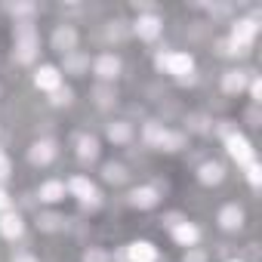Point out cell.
I'll return each mask as SVG.
<instances>
[{
  "mask_svg": "<svg viewBox=\"0 0 262 262\" xmlns=\"http://www.w3.org/2000/svg\"><path fill=\"white\" fill-rule=\"evenodd\" d=\"M13 37H16V50H13L16 62H19V65H31V62L37 59V50H40L34 22H31V19H19V22L13 25Z\"/></svg>",
  "mask_w": 262,
  "mask_h": 262,
  "instance_id": "6da1fadb",
  "label": "cell"
},
{
  "mask_svg": "<svg viewBox=\"0 0 262 262\" xmlns=\"http://www.w3.org/2000/svg\"><path fill=\"white\" fill-rule=\"evenodd\" d=\"M256 34H259V22L256 19H237L231 25V37L222 43V53H244V50H250Z\"/></svg>",
  "mask_w": 262,
  "mask_h": 262,
  "instance_id": "7a4b0ae2",
  "label": "cell"
},
{
  "mask_svg": "<svg viewBox=\"0 0 262 262\" xmlns=\"http://www.w3.org/2000/svg\"><path fill=\"white\" fill-rule=\"evenodd\" d=\"M155 65H158L161 71L176 74V77L182 80L185 74H191V71H194V56H191V53H179V50H167V53H158Z\"/></svg>",
  "mask_w": 262,
  "mask_h": 262,
  "instance_id": "3957f363",
  "label": "cell"
},
{
  "mask_svg": "<svg viewBox=\"0 0 262 262\" xmlns=\"http://www.w3.org/2000/svg\"><path fill=\"white\" fill-rule=\"evenodd\" d=\"M225 148H228V155L237 161V167H247V164H253L256 161V151H253V145L241 136V133H231V136H225Z\"/></svg>",
  "mask_w": 262,
  "mask_h": 262,
  "instance_id": "277c9868",
  "label": "cell"
},
{
  "mask_svg": "<svg viewBox=\"0 0 262 262\" xmlns=\"http://www.w3.org/2000/svg\"><path fill=\"white\" fill-rule=\"evenodd\" d=\"M65 188H68V191H71V194L83 204V207H93V210L99 207V191H96V185H93L86 176H74Z\"/></svg>",
  "mask_w": 262,
  "mask_h": 262,
  "instance_id": "5b68a950",
  "label": "cell"
},
{
  "mask_svg": "<svg viewBox=\"0 0 262 262\" xmlns=\"http://www.w3.org/2000/svg\"><path fill=\"white\" fill-rule=\"evenodd\" d=\"M133 31L139 34V40H158L161 31H164V22H161V16L145 13V16H139V19L133 22Z\"/></svg>",
  "mask_w": 262,
  "mask_h": 262,
  "instance_id": "8992f818",
  "label": "cell"
},
{
  "mask_svg": "<svg viewBox=\"0 0 262 262\" xmlns=\"http://www.w3.org/2000/svg\"><path fill=\"white\" fill-rule=\"evenodd\" d=\"M74 47H77V31L71 25H59L53 31V50L62 53V56H68V53H74Z\"/></svg>",
  "mask_w": 262,
  "mask_h": 262,
  "instance_id": "52a82bcc",
  "label": "cell"
},
{
  "mask_svg": "<svg viewBox=\"0 0 262 262\" xmlns=\"http://www.w3.org/2000/svg\"><path fill=\"white\" fill-rule=\"evenodd\" d=\"M34 83H37V90L56 93V90L62 86V71H59L56 65H40L37 74H34Z\"/></svg>",
  "mask_w": 262,
  "mask_h": 262,
  "instance_id": "ba28073f",
  "label": "cell"
},
{
  "mask_svg": "<svg viewBox=\"0 0 262 262\" xmlns=\"http://www.w3.org/2000/svg\"><path fill=\"white\" fill-rule=\"evenodd\" d=\"M53 158H56V142H53V139H37V142L28 148V161H31L34 167H47Z\"/></svg>",
  "mask_w": 262,
  "mask_h": 262,
  "instance_id": "9c48e42d",
  "label": "cell"
},
{
  "mask_svg": "<svg viewBox=\"0 0 262 262\" xmlns=\"http://www.w3.org/2000/svg\"><path fill=\"white\" fill-rule=\"evenodd\" d=\"M22 231H25V222H22V216H19V213H13V210L0 213V234H4L7 241H19V237H22Z\"/></svg>",
  "mask_w": 262,
  "mask_h": 262,
  "instance_id": "30bf717a",
  "label": "cell"
},
{
  "mask_svg": "<svg viewBox=\"0 0 262 262\" xmlns=\"http://www.w3.org/2000/svg\"><path fill=\"white\" fill-rule=\"evenodd\" d=\"M93 71H96V77H102V80H114V77L120 74V59H117L114 53H102V56L93 62Z\"/></svg>",
  "mask_w": 262,
  "mask_h": 262,
  "instance_id": "8fae6325",
  "label": "cell"
},
{
  "mask_svg": "<svg viewBox=\"0 0 262 262\" xmlns=\"http://www.w3.org/2000/svg\"><path fill=\"white\" fill-rule=\"evenodd\" d=\"M173 237H176V244L179 247H194L198 241H201V228L194 225V222H188V219H182L179 225H173Z\"/></svg>",
  "mask_w": 262,
  "mask_h": 262,
  "instance_id": "7c38bea8",
  "label": "cell"
},
{
  "mask_svg": "<svg viewBox=\"0 0 262 262\" xmlns=\"http://www.w3.org/2000/svg\"><path fill=\"white\" fill-rule=\"evenodd\" d=\"M126 259L129 262H158V247L151 241H136L126 247Z\"/></svg>",
  "mask_w": 262,
  "mask_h": 262,
  "instance_id": "4fadbf2b",
  "label": "cell"
},
{
  "mask_svg": "<svg viewBox=\"0 0 262 262\" xmlns=\"http://www.w3.org/2000/svg\"><path fill=\"white\" fill-rule=\"evenodd\" d=\"M219 225H222L225 231H237V228L244 225V210H241L237 204H225V207L219 210Z\"/></svg>",
  "mask_w": 262,
  "mask_h": 262,
  "instance_id": "5bb4252c",
  "label": "cell"
},
{
  "mask_svg": "<svg viewBox=\"0 0 262 262\" xmlns=\"http://www.w3.org/2000/svg\"><path fill=\"white\" fill-rule=\"evenodd\" d=\"M158 191L151 188V185H142V188H133V194H129V204L133 207H139V210H151V207H158Z\"/></svg>",
  "mask_w": 262,
  "mask_h": 262,
  "instance_id": "9a60e30c",
  "label": "cell"
},
{
  "mask_svg": "<svg viewBox=\"0 0 262 262\" xmlns=\"http://www.w3.org/2000/svg\"><path fill=\"white\" fill-rule=\"evenodd\" d=\"M198 179H201L204 185H219V182L225 179V167H222V164H216V161H207V164H201Z\"/></svg>",
  "mask_w": 262,
  "mask_h": 262,
  "instance_id": "2e32d148",
  "label": "cell"
},
{
  "mask_svg": "<svg viewBox=\"0 0 262 262\" xmlns=\"http://www.w3.org/2000/svg\"><path fill=\"white\" fill-rule=\"evenodd\" d=\"M247 74H250V71H225V74H222V90H225L228 96L244 93V86H247Z\"/></svg>",
  "mask_w": 262,
  "mask_h": 262,
  "instance_id": "e0dca14e",
  "label": "cell"
},
{
  "mask_svg": "<svg viewBox=\"0 0 262 262\" xmlns=\"http://www.w3.org/2000/svg\"><path fill=\"white\" fill-rule=\"evenodd\" d=\"M108 139H111L114 145H126L129 139H133V126H129L126 120H114V123H108Z\"/></svg>",
  "mask_w": 262,
  "mask_h": 262,
  "instance_id": "ac0fdd59",
  "label": "cell"
},
{
  "mask_svg": "<svg viewBox=\"0 0 262 262\" xmlns=\"http://www.w3.org/2000/svg\"><path fill=\"white\" fill-rule=\"evenodd\" d=\"M77 158H80L83 164L96 161V158H99V139H96V136H77Z\"/></svg>",
  "mask_w": 262,
  "mask_h": 262,
  "instance_id": "d6986e66",
  "label": "cell"
},
{
  "mask_svg": "<svg viewBox=\"0 0 262 262\" xmlns=\"http://www.w3.org/2000/svg\"><path fill=\"white\" fill-rule=\"evenodd\" d=\"M65 182H59V179H50V182H43L40 185V201L43 204H56V201H62L65 198Z\"/></svg>",
  "mask_w": 262,
  "mask_h": 262,
  "instance_id": "ffe728a7",
  "label": "cell"
},
{
  "mask_svg": "<svg viewBox=\"0 0 262 262\" xmlns=\"http://www.w3.org/2000/svg\"><path fill=\"white\" fill-rule=\"evenodd\" d=\"M164 136H167V126H161V123H145V129H142V139H145V145H151V148H161L164 145Z\"/></svg>",
  "mask_w": 262,
  "mask_h": 262,
  "instance_id": "44dd1931",
  "label": "cell"
},
{
  "mask_svg": "<svg viewBox=\"0 0 262 262\" xmlns=\"http://www.w3.org/2000/svg\"><path fill=\"white\" fill-rule=\"evenodd\" d=\"M86 68H90V59H86V56H80L77 50L65 56V74H83Z\"/></svg>",
  "mask_w": 262,
  "mask_h": 262,
  "instance_id": "7402d4cb",
  "label": "cell"
},
{
  "mask_svg": "<svg viewBox=\"0 0 262 262\" xmlns=\"http://www.w3.org/2000/svg\"><path fill=\"white\" fill-rule=\"evenodd\" d=\"M185 145V133H173V129H167V136H164V151H179Z\"/></svg>",
  "mask_w": 262,
  "mask_h": 262,
  "instance_id": "603a6c76",
  "label": "cell"
},
{
  "mask_svg": "<svg viewBox=\"0 0 262 262\" xmlns=\"http://www.w3.org/2000/svg\"><path fill=\"white\" fill-rule=\"evenodd\" d=\"M105 179L108 182H114V185H120V182H126V170L120 167V164H105Z\"/></svg>",
  "mask_w": 262,
  "mask_h": 262,
  "instance_id": "cb8c5ba5",
  "label": "cell"
},
{
  "mask_svg": "<svg viewBox=\"0 0 262 262\" xmlns=\"http://www.w3.org/2000/svg\"><path fill=\"white\" fill-rule=\"evenodd\" d=\"M59 222H62V216H56V213H43V216H37V228H43V231H56Z\"/></svg>",
  "mask_w": 262,
  "mask_h": 262,
  "instance_id": "d4e9b609",
  "label": "cell"
},
{
  "mask_svg": "<svg viewBox=\"0 0 262 262\" xmlns=\"http://www.w3.org/2000/svg\"><path fill=\"white\" fill-rule=\"evenodd\" d=\"M244 170H247V182H250L253 188H259V185H262V170H259V164L253 161V164H247Z\"/></svg>",
  "mask_w": 262,
  "mask_h": 262,
  "instance_id": "484cf974",
  "label": "cell"
},
{
  "mask_svg": "<svg viewBox=\"0 0 262 262\" xmlns=\"http://www.w3.org/2000/svg\"><path fill=\"white\" fill-rule=\"evenodd\" d=\"M10 176H13V161L7 151H0V182H7Z\"/></svg>",
  "mask_w": 262,
  "mask_h": 262,
  "instance_id": "4316f807",
  "label": "cell"
},
{
  "mask_svg": "<svg viewBox=\"0 0 262 262\" xmlns=\"http://www.w3.org/2000/svg\"><path fill=\"white\" fill-rule=\"evenodd\" d=\"M7 10H10L13 16H31V13L37 10V7H34V4H10Z\"/></svg>",
  "mask_w": 262,
  "mask_h": 262,
  "instance_id": "83f0119b",
  "label": "cell"
},
{
  "mask_svg": "<svg viewBox=\"0 0 262 262\" xmlns=\"http://www.w3.org/2000/svg\"><path fill=\"white\" fill-rule=\"evenodd\" d=\"M96 99H99V105H102V108H108V105L114 102V90H108V86H99V90H96Z\"/></svg>",
  "mask_w": 262,
  "mask_h": 262,
  "instance_id": "f1b7e54d",
  "label": "cell"
},
{
  "mask_svg": "<svg viewBox=\"0 0 262 262\" xmlns=\"http://www.w3.org/2000/svg\"><path fill=\"white\" fill-rule=\"evenodd\" d=\"M68 102H71V90H62V86H59V90L53 93V105H68Z\"/></svg>",
  "mask_w": 262,
  "mask_h": 262,
  "instance_id": "f546056e",
  "label": "cell"
},
{
  "mask_svg": "<svg viewBox=\"0 0 262 262\" xmlns=\"http://www.w3.org/2000/svg\"><path fill=\"white\" fill-rule=\"evenodd\" d=\"M83 262H108V253H102V250H86V253H83Z\"/></svg>",
  "mask_w": 262,
  "mask_h": 262,
  "instance_id": "4dcf8cb0",
  "label": "cell"
},
{
  "mask_svg": "<svg viewBox=\"0 0 262 262\" xmlns=\"http://www.w3.org/2000/svg\"><path fill=\"white\" fill-rule=\"evenodd\" d=\"M250 96H253V102H262V83H259V77L250 80Z\"/></svg>",
  "mask_w": 262,
  "mask_h": 262,
  "instance_id": "1f68e13d",
  "label": "cell"
},
{
  "mask_svg": "<svg viewBox=\"0 0 262 262\" xmlns=\"http://www.w3.org/2000/svg\"><path fill=\"white\" fill-rule=\"evenodd\" d=\"M185 262H207V253H201V250L191 247V250L185 253Z\"/></svg>",
  "mask_w": 262,
  "mask_h": 262,
  "instance_id": "d6a6232c",
  "label": "cell"
},
{
  "mask_svg": "<svg viewBox=\"0 0 262 262\" xmlns=\"http://www.w3.org/2000/svg\"><path fill=\"white\" fill-rule=\"evenodd\" d=\"M10 207H13V201H10V194H7L4 188H0V213H7Z\"/></svg>",
  "mask_w": 262,
  "mask_h": 262,
  "instance_id": "836d02e7",
  "label": "cell"
},
{
  "mask_svg": "<svg viewBox=\"0 0 262 262\" xmlns=\"http://www.w3.org/2000/svg\"><path fill=\"white\" fill-rule=\"evenodd\" d=\"M10 262H37V256H31V253H16Z\"/></svg>",
  "mask_w": 262,
  "mask_h": 262,
  "instance_id": "e575fe53",
  "label": "cell"
},
{
  "mask_svg": "<svg viewBox=\"0 0 262 262\" xmlns=\"http://www.w3.org/2000/svg\"><path fill=\"white\" fill-rule=\"evenodd\" d=\"M179 222H182V216H179V213H170V216H167V225H170V228H173V225H179Z\"/></svg>",
  "mask_w": 262,
  "mask_h": 262,
  "instance_id": "d590c367",
  "label": "cell"
},
{
  "mask_svg": "<svg viewBox=\"0 0 262 262\" xmlns=\"http://www.w3.org/2000/svg\"><path fill=\"white\" fill-rule=\"evenodd\" d=\"M228 262H244V259H228Z\"/></svg>",
  "mask_w": 262,
  "mask_h": 262,
  "instance_id": "8d00e7d4",
  "label": "cell"
}]
</instances>
